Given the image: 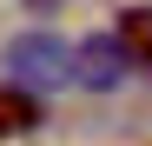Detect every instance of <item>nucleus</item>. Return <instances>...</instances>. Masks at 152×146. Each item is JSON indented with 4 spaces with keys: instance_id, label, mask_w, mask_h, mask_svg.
Segmentation results:
<instances>
[{
    "instance_id": "nucleus-1",
    "label": "nucleus",
    "mask_w": 152,
    "mask_h": 146,
    "mask_svg": "<svg viewBox=\"0 0 152 146\" xmlns=\"http://www.w3.org/2000/svg\"><path fill=\"white\" fill-rule=\"evenodd\" d=\"M7 66L20 80H40V86H73V46L53 33H20L7 46Z\"/></svg>"
},
{
    "instance_id": "nucleus-2",
    "label": "nucleus",
    "mask_w": 152,
    "mask_h": 146,
    "mask_svg": "<svg viewBox=\"0 0 152 146\" xmlns=\"http://www.w3.org/2000/svg\"><path fill=\"white\" fill-rule=\"evenodd\" d=\"M126 66H132V53L119 46V33H93L86 46H73V86H93V93H113L126 80Z\"/></svg>"
},
{
    "instance_id": "nucleus-3",
    "label": "nucleus",
    "mask_w": 152,
    "mask_h": 146,
    "mask_svg": "<svg viewBox=\"0 0 152 146\" xmlns=\"http://www.w3.org/2000/svg\"><path fill=\"white\" fill-rule=\"evenodd\" d=\"M40 126V100L27 86H0V139H20Z\"/></svg>"
},
{
    "instance_id": "nucleus-4",
    "label": "nucleus",
    "mask_w": 152,
    "mask_h": 146,
    "mask_svg": "<svg viewBox=\"0 0 152 146\" xmlns=\"http://www.w3.org/2000/svg\"><path fill=\"white\" fill-rule=\"evenodd\" d=\"M119 46L132 53V66H152V7H126L119 13Z\"/></svg>"
},
{
    "instance_id": "nucleus-5",
    "label": "nucleus",
    "mask_w": 152,
    "mask_h": 146,
    "mask_svg": "<svg viewBox=\"0 0 152 146\" xmlns=\"http://www.w3.org/2000/svg\"><path fill=\"white\" fill-rule=\"evenodd\" d=\"M27 7H33V13H40V7H53V0H27Z\"/></svg>"
}]
</instances>
